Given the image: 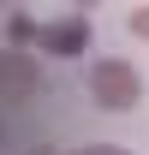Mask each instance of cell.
<instances>
[{
	"label": "cell",
	"mask_w": 149,
	"mask_h": 155,
	"mask_svg": "<svg viewBox=\"0 0 149 155\" xmlns=\"http://www.w3.org/2000/svg\"><path fill=\"white\" fill-rule=\"evenodd\" d=\"M90 155H113V149H90Z\"/></svg>",
	"instance_id": "cell-1"
}]
</instances>
